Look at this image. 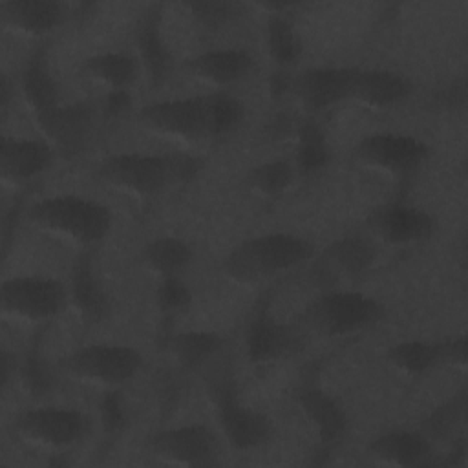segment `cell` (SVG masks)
<instances>
[{
  "instance_id": "9a60e30c",
  "label": "cell",
  "mask_w": 468,
  "mask_h": 468,
  "mask_svg": "<svg viewBox=\"0 0 468 468\" xmlns=\"http://www.w3.org/2000/svg\"><path fill=\"white\" fill-rule=\"evenodd\" d=\"M294 402L313 426L320 450L331 452L338 442H342L349 428V417L335 395L303 380L294 389Z\"/></svg>"
},
{
  "instance_id": "bcb514c9",
  "label": "cell",
  "mask_w": 468,
  "mask_h": 468,
  "mask_svg": "<svg viewBox=\"0 0 468 468\" xmlns=\"http://www.w3.org/2000/svg\"><path fill=\"white\" fill-rule=\"evenodd\" d=\"M13 95H15V82L11 80V77L7 73H2V79H0V112H2V117L7 115V110L13 102Z\"/></svg>"
},
{
  "instance_id": "d4e9b609",
  "label": "cell",
  "mask_w": 468,
  "mask_h": 468,
  "mask_svg": "<svg viewBox=\"0 0 468 468\" xmlns=\"http://www.w3.org/2000/svg\"><path fill=\"white\" fill-rule=\"evenodd\" d=\"M80 73L108 86V90H130L139 80L143 66L132 51H99L82 60Z\"/></svg>"
},
{
  "instance_id": "277c9868",
  "label": "cell",
  "mask_w": 468,
  "mask_h": 468,
  "mask_svg": "<svg viewBox=\"0 0 468 468\" xmlns=\"http://www.w3.org/2000/svg\"><path fill=\"white\" fill-rule=\"evenodd\" d=\"M384 316V303L371 294L353 289L320 292L307 307L305 320L320 335L349 336L377 325Z\"/></svg>"
},
{
  "instance_id": "5bb4252c",
  "label": "cell",
  "mask_w": 468,
  "mask_h": 468,
  "mask_svg": "<svg viewBox=\"0 0 468 468\" xmlns=\"http://www.w3.org/2000/svg\"><path fill=\"white\" fill-rule=\"evenodd\" d=\"M356 73L355 66H313L294 75L292 93L309 113H322L351 99Z\"/></svg>"
},
{
  "instance_id": "74e56055",
  "label": "cell",
  "mask_w": 468,
  "mask_h": 468,
  "mask_svg": "<svg viewBox=\"0 0 468 468\" xmlns=\"http://www.w3.org/2000/svg\"><path fill=\"white\" fill-rule=\"evenodd\" d=\"M101 422L110 435H119L128 424V413L119 388H108L101 397Z\"/></svg>"
},
{
  "instance_id": "c3c4849f",
  "label": "cell",
  "mask_w": 468,
  "mask_h": 468,
  "mask_svg": "<svg viewBox=\"0 0 468 468\" xmlns=\"http://www.w3.org/2000/svg\"><path fill=\"white\" fill-rule=\"evenodd\" d=\"M466 459V442L463 437L452 439V448L450 453H446V464H453V466H463Z\"/></svg>"
},
{
  "instance_id": "6da1fadb",
  "label": "cell",
  "mask_w": 468,
  "mask_h": 468,
  "mask_svg": "<svg viewBox=\"0 0 468 468\" xmlns=\"http://www.w3.org/2000/svg\"><path fill=\"white\" fill-rule=\"evenodd\" d=\"M316 256V245L287 230L261 232L236 243L221 261L223 272L238 283H260L289 272Z\"/></svg>"
},
{
  "instance_id": "7dc6e473",
  "label": "cell",
  "mask_w": 468,
  "mask_h": 468,
  "mask_svg": "<svg viewBox=\"0 0 468 468\" xmlns=\"http://www.w3.org/2000/svg\"><path fill=\"white\" fill-rule=\"evenodd\" d=\"M16 371V362L15 356L7 351L2 349V356H0V382H2V389L7 388V384L11 382V377Z\"/></svg>"
},
{
  "instance_id": "ba28073f",
  "label": "cell",
  "mask_w": 468,
  "mask_h": 468,
  "mask_svg": "<svg viewBox=\"0 0 468 468\" xmlns=\"http://www.w3.org/2000/svg\"><path fill=\"white\" fill-rule=\"evenodd\" d=\"M95 176L104 185L143 197L155 196L174 183L170 154L117 152L99 163Z\"/></svg>"
},
{
  "instance_id": "d590c367",
  "label": "cell",
  "mask_w": 468,
  "mask_h": 468,
  "mask_svg": "<svg viewBox=\"0 0 468 468\" xmlns=\"http://www.w3.org/2000/svg\"><path fill=\"white\" fill-rule=\"evenodd\" d=\"M20 380L27 393L33 397H44L48 395L55 386V375L48 360L40 353V336H37L24 356V360L18 366Z\"/></svg>"
},
{
  "instance_id": "8992f818",
  "label": "cell",
  "mask_w": 468,
  "mask_h": 468,
  "mask_svg": "<svg viewBox=\"0 0 468 468\" xmlns=\"http://www.w3.org/2000/svg\"><path fill=\"white\" fill-rule=\"evenodd\" d=\"M2 311L9 316L44 324L69 307V291L64 282L46 274H18L0 285Z\"/></svg>"
},
{
  "instance_id": "3957f363",
  "label": "cell",
  "mask_w": 468,
  "mask_h": 468,
  "mask_svg": "<svg viewBox=\"0 0 468 468\" xmlns=\"http://www.w3.org/2000/svg\"><path fill=\"white\" fill-rule=\"evenodd\" d=\"M208 391L221 433L234 450L249 452L271 441L274 433L272 420L267 413L243 402L236 378L229 371L216 373Z\"/></svg>"
},
{
  "instance_id": "e575fe53",
  "label": "cell",
  "mask_w": 468,
  "mask_h": 468,
  "mask_svg": "<svg viewBox=\"0 0 468 468\" xmlns=\"http://www.w3.org/2000/svg\"><path fill=\"white\" fill-rule=\"evenodd\" d=\"M190 16L205 31L216 33L243 15V4L227 0H196L185 4Z\"/></svg>"
},
{
  "instance_id": "484cf974",
  "label": "cell",
  "mask_w": 468,
  "mask_h": 468,
  "mask_svg": "<svg viewBox=\"0 0 468 468\" xmlns=\"http://www.w3.org/2000/svg\"><path fill=\"white\" fill-rule=\"evenodd\" d=\"M325 254L329 265L347 278H362L375 267L378 249L369 236L362 232H349L335 239L327 247Z\"/></svg>"
},
{
  "instance_id": "4316f807",
  "label": "cell",
  "mask_w": 468,
  "mask_h": 468,
  "mask_svg": "<svg viewBox=\"0 0 468 468\" xmlns=\"http://www.w3.org/2000/svg\"><path fill=\"white\" fill-rule=\"evenodd\" d=\"M143 263L148 271L161 278L181 276L194 260V249L177 236H157L150 239L143 250Z\"/></svg>"
},
{
  "instance_id": "f546056e",
  "label": "cell",
  "mask_w": 468,
  "mask_h": 468,
  "mask_svg": "<svg viewBox=\"0 0 468 468\" xmlns=\"http://www.w3.org/2000/svg\"><path fill=\"white\" fill-rule=\"evenodd\" d=\"M388 360L395 369L408 377H422L444 364L441 340L431 342L420 338H408L393 344L388 349Z\"/></svg>"
},
{
  "instance_id": "7a4b0ae2",
  "label": "cell",
  "mask_w": 468,
  "mask_h": 468,
  "mask_svg": "<svg viewBox=\"0 0 468 468\" xmlns=\"http://www.w3.org/2000/svg\"><path fill=\"white\" fill-rule=\"evenodd\" d=\"M26 214L38 229L84 249L106 239L113 227V214L102 201L71 192L38 197L29 203Z\"/></svg>"
},
{
  "instance_id": "52a82bcc",
  "label": "cell",
  "mask_w": 468,
  "mask_h": 468,
  "mask_svg": "<svg viewBox=\"0 0 468 468\" xmlns=\"http://www.w3.org/2000/svg\"><path fill=\"white\" fill-rule=\"evenodd\" d=\"M91 430V417L73 406H33L13 419V431L38 446L64 450L84 441Z\"/></svg>"
},
{
  "instance_id": "7402d4cb",
  "label": "cell",
  "mask_w": 468,
  "mask_h": 468,
  "mask_svg": "<svg viewBox=\"0 0 468 468\" xmlns=\"http://www.w3.org/2000/svg\"><path fill=\"white\" fill-rule=\"evenodd\" d=\"M369 455L380 464L391 466H426L433 461V442L417 428H399L377 435L367 444Z\"/></svg>"
},
{
  "instance_id": "f35d334b",
  "label": "cell",
  "mask_w": 468,
  "mask_h": 468,
  "mask_svg": "<svg viewBox=\"0 0 468 468\" xmlns=\"http://www.w3.org/2000/svg\"><path fill=\"white\" fill-rule=\"evenodd\" d=\"M433 101L441 108L450 110V112L464 108V104H466V82H464V77H457V79H452L446 84H442L435 91Z\"/></svg>"
},
{
  "instance_id": "8fae6325",
  "label": "cell",
  "mask_w": 468,
  "mask_h": 468,
  "mask_svg": "<svg viewBox=\"0 0 468 468\" xmlns=\"http://www.w3.org/2000/svg\"><path fill=\"white\" fill-rule=\"evenodd\" d=\"M95 119L97 108L91 101H73L58 102L51 110L37 115L35 122L58 157L73 159L90 143Z\"/></svg>"
},
{
  "instance_id": "83f0119b",
  "label": "cell",
  "mask_w": 468,
  "mask_h": 468,
  "mask_svg": "<svg viewBox=\"0 0 468 468\" xmlns=\"http://www.w3.org/2000/svg\"><path fill=\"white\" fill-rule=\"evenodd\" d=\"M168 347L183 369L196 371L221 351L223 336L205 329L179 331L168 336Z\"/></svg>"
},
{
  "instance_id": "60d3db41",
  "label": "cell",
  "mask_w": 468,
  "mask_h": 468,
  "mask_svg": "<svg viewBox=\"0 0 468 468\" xmlns=\"http://www.w3.org/2000/svg\"><path fill=\"white\" fill-rule=\"evenodd\" d=\"M170 166H172V177L174 183H186L192 181L199 170H201V159L190 154L174 152L170 154Z\"/></svg>"
},
{
  "instance_id": "44dd1931",
  "label": "cell",
  "mask_w": 468,
  "mask_h": 468,
  "mask_svg": "<svg viewBox=\"0 0 468 468\" xmlns=\"http://www.w3.org/2000/svg\"><path fill=\"white\" fill-rule=\"evenodd\" d=\"M18 86L26 104L29 106L33 117L51 110L60 101L58 80L55 79L49 64V46L48 42L37 44L26 57Z\"/></svg>"
},
{
  "instance_id": "f1b7e54d",
  "label": "cell",
  "mask_w": 468,
  "mask_h": 468,
  "mask_svg": "<svg viewBox=\"0 0 468 468\" xmlns=\"http://www.w3.org/2000/svg\"><path fill=\"white\" fill-rule=\"evenodd\" d=\"M296 152H294V168L302 176H316L322 172L331 161V148L327 143V135L322 124L313 119L305 117L300 121L296 135Z\"/></svg>"
},
{
  "instance_id": "cb8c5ba5",
  "label": "cell",
  "mask_w": 468,
  "mask_h": 468,
  "mask_svg": "<svg viewBox=\"0 0 468 468\" xmlns=\"http://www.w3.org/2000/svg\"><path fill=\"white\" fill-rule=\"evenodd\" d=\"M5 24L33 37H46L69 16V7L58 0H5L0 4Z\"/></svg>"
},
{
  "instance_id": "d6a6232c",
  "label": "cell",
  "mask_w": 468,
  "mask_h": 468,
  "mask_svg": "<svg viewBox=\"0 0 468 468\" xmlns=\"http://www.w3.org/2000/svg\"><path fill=\"white\" fill-rule=\"evenodd\" d=\"M294 163L287 157H272L261 161L247 174V181L252 190L265 197H278L285 194L296 177Z\"/></svg>"
},
{
  "instance_id": "b9f144b4",
  "label": "cell",
  "mask_w": 468,
  "mask_h": 468,
  "mask_svg": "<svg viewBox=\"0 0 468 468\" xmlns=\"http://www.w3.org/2000/svg\"><path fill=\"white\" fill-rule=\"evenodd\" d=\"M133 102L130 90H108L102 101V115L106 119H117L124 115Z\"/></svg>"
},
{
  "instance_id": "7c38bea8",
  "label": "cell",
  "mask_w": 468,
  "mask_h": 468,
  "mask_svg": "<svg viewBox=\"0 0 468 468\" xmlns=\"http://www.w3.org/2000/svg\"><path fill=\"white\" fill-rule=\"evenodd\" d=\"M137 119L143 126L177 139L197 141L208 137L205 93L148 102L137 110Z\"/></svg>"
},
{
  "instance_id": "4dcf8cb0",
  "label": "cell",
  "mask_w": 468,
  "mask_h": 468,
  "mask_svg": "<svg viewBox=\"0 0 468 468\" xmlns=\"http://www.w3.org/2000/svg\"><path fill=\"white\" fill-rule=\"evenodd\" d=\"M265 42L276 68L291 69L303 53L302 37L287 13H269L265 22Z\"/></svg>"
},
{
  "instance_id": "ac0fdd59",
  "label": "cell",
  "mask_w": 468,
  "mask_h": 468,
  "mask_svg": "<svg viewBox=\"0 0 468 468\" xmlns=\"http://www.w3.org/2000/svg\"><path fill=\"white\" fill-rule=\"evenodd\" d=\"M435 218L411 203L391 201L373 216L375 232L389 245H413L435 232Z\"/></svg>"
},
{
  "instance_id": "ee69618b",
  "label": "cell",
  "mask_w": 468,
  "mask_h": 468,
  "mask_svg": "<svg viewBox=\"0 0 468 468\" xmlns=\"http://www.w3.org/2000/svg\"><path fill=\"white\" fill-rule=\"evenodd\" d=\"M442 346V358L444 364H453L459 367H464L466 364V336L464 335H453L441 340Z\"/></svg>"
},
{
  "instance_id": "7bdbcfd3",
  "label": "cell",
  "mask_w": 468,
  "mask_h": 468,
  "mask_svg": "<svg viewBox=\"0 0 468 468\" xmlns=\"http://www.w3.org/2000/svg\"><path fill=\"white\" fill-rule=\"evenodd\" d=\"M294 88V75L291 73V69L285 68H274L267 79V91L271 95V99L278 101L283 99L285 95L292 93Z\"/></svg>"
},
{
  "instance_id": "ab89813d",
  "label": "cell",
  "mask_w": 468,
  "mask_h": 468,
  "mask_svg": "<svg viewBox=\"0 0 468 468\" xmlns=\"http://www.w3.org/2000/svg\"><path fill=\"white\" fill-rule=\"evenodd\" d=\"M300 119H296L291 112L278 110L271 115V119L265 124V133L272 141H285V139H294L296 130H298Z\"/></svg>"
},
{
  "instance_id": "d6986e66",
  "label": "cell",
  "mask_w": 468,
  "mask_h": 468,
  "mask_svg": "<svg viewBox=\"0 0 468 468\" xmlns=\"http://www.w3.org/2000/svg\"><path fill=\"white\" fill-rule=\"evenodd\" d=\"M68 291L69 305L86 324H99L108 316L112 300L101 278L97 276L93 252L90 249H84L77 254L71 265Z\"/></svg>"
},
{
  "instance_id": "2e32d148",
  "label": "cell",
  "mask_w": 468,
  "mask_h": 468,
  "mask_svg": "<svg viewBox=\"0 0 468 468\" xmlns=\"http://www.w3.org/2000/svg\"><path fill=\"white\" fill-rule=\"evenodd\" d=\"M163 4H148L135 24V55L154 88L163 86L174 68V55L163 31Z\"/></svg>"
},
{
  "instance_id": "30bf717a",
  "label": "cell",
  "mask_w": 468,
  "mask_h": 468,
  "mask_svg": "<svg viewBox=\"0 0 468 468\" xmlns=\"http://www.w3.org/2000/svg\"><path fill=\"white\" fill-rule=\"evenodd\" d=\"M150 450L155 457L181 466H214L221 457L218 433L203 422H186L152 433Z\"/></svg>"
},
{
  "instance_id": "603a6c76",
  "label": "cell",
  "mask_w": 468,
  "mask_h": 468,
  "mask_svg": "<svg viewBox=\"0 0 468 468\" xmlns=\"http://www.w3.org/2000/svg\"><path fill=\"white\" fill-rule=\"evenodd\" d=\"M413 90V80L400 71L388 68H358L351 99L384 110L404 102Z\"/></svg>"
},
{
  "instance_id": "9c48e42d",
  "label": "cell",
  "mask_w": 468,
  "mask_h": 468,
  "mask_svg": "<svg viewBox=\"0 0 468 468\" xmlns=\"http://www.w3.org/2000/svg\"><path fill=\"white\" fill-rule=\"evenodd\" d=\"M355 155L366 166L408 179L424 166L430 146L411 133L384 130L364 135L355 148Z\"/></svg>"
},
{
  "instance_id": "e0dca14e",
  "label": "cell",
  "mask_w": 468,
  "mask_h": 468,
  "mask_svg": "<svg viewBox=\"0 0 468 468\" xmlns=\"http://www.w3.org/2000/svg\"><path fill=\"white\" fill-rule=\"evenodd\" d=\"M58 154L44 137L2 135L0 172L5 183L26 185L46 174Z\"/></svg>"
},
{
  "instance_id": "f6af8a7d",
  "label": "cell",
  "mask_w": 468,
  "mask_h": 468,
  "mask_svg": "<svg viewBox=\"0 0 468 468\" xmlns=\"http://www.w3.org/2000/svg\"><path fill=\"white\" fill-rule=\"evenodd\" d=\"M22 208H24V203L20 199H16L5 214V219H4V252L9 249V238L13 236L15 227L18 225V219L22 216Z\"/></svg>"
},
{
  "instance_id": "1f68e13d",
  "label": "cell",
  "mask_w": 468,
  "mask_h": 468,
  "mask_svg": "<svg viewBox=\"0 0 468 468\" xmlns=\"http://www.w3.org/2000/svg\"><path fill=\"white\" fill-rule=\"evenodd\" d=\"M208 137H223L239 128L245 119L243 101L229 90L205 93Z\"/></svg>"
},
{
  "instance_id": "5b68a950",
  "label": "cell",
  "mask_w": 468,
  "mask_h": 468,
  "mask_svg": "<svg viewBox=\"0 0 468 468\" xmlns=\"http://www.w3.org/2000/svg\"><path fill=\"white\" fill-rule=\"evenodd\" d=\"M144 366L141 351L126 344H86L60 360V367L84 382L108 388H121L133 380Z\"/></svg>"
},
{
  "instance_id": "ffe728a7",
  "label": "cell",
  "mask_w": 468,
  "mask_h": 468,
  "mask_svg": "<svg viewBox=\"0 0 468 468\" xmlns=\"http://www.w3.org/2000/svg\"><path fill=\"white\" fill-rule=\"evenodd\" d=\"M254 64V55L245 48H212L188 57L183 66L190 75L227 90L249 77Z\"/></svg>"
},
{
  "instance_id": "4fadbf2b",
  "label": "cell",
  "mask_w": 468,
  "mask_h": 468,
  "mask_svg": "<svg viewBox=\"0 0 468 468\" xmlns=\"http://www.w3.org/2000/svg\"><path fill=\"white\" fill-rule=\"evenodd\" d=\"M300 347V333L276 318L269 296L256 303L245 329V353L256 366H267L291 355Z\"/></svg>"
},
{
  "instance_id": "836d02e7",
  "label": "cell",
  "mask_w": 468,
  "mask_h": 468,
  "mask_svg": "<svg viewBox=\"0 0 468 468\" xmlns=\"http://www.w3.org/2000/svg\"><path fill=\"white\" fill-rule=\"evenodd\" d=\"M466 410V389H459L452 399L431 410L419 430L435 444L437 441H452L457 426L463 422Z\"/></svg>"
},
{
  "instance_id": "8d00e7d4",
  "label": "cell",
  "mask_w": 468,
  "mask_h": 468,
  "mask_svg": "<svg viewBox=\"0 0 468 468\" xmlns=\"http://www.w3.org/2000/svg\"><path fill=\"white\" fill-rule=\"evenodd\" d=\"M155 303L165 316L174 318L190 307L192 291L181 276L161 278L155 289Z\"/></svg>"
}]
</instances>
